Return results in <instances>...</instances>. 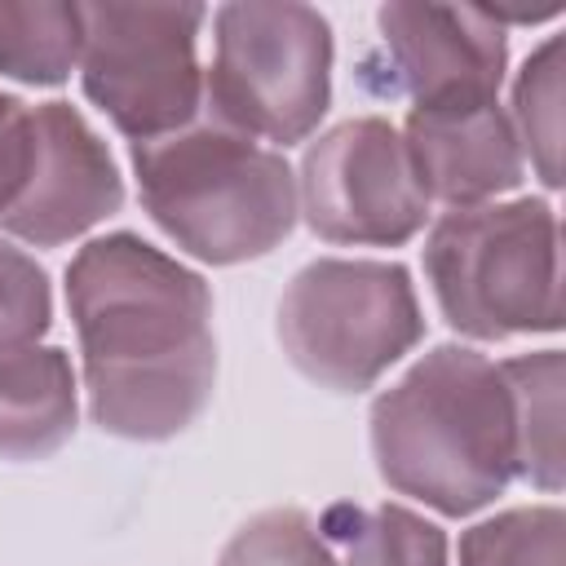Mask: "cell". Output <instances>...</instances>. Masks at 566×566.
Returning a JSON list of instances; mask_svg holds the SVG:
<instances>
[{"label": "cell", "instance_id": "cell-5", "mask_svg": "<svg viewBox=\"0 0 566 566\" xmlns=\"http://www.w3.org/2000/svg\"><path fill=\"white\" fill-rule=\"evenodd\" d=\"M332 97V27L292 0L217 9V57L203 111L243 137L301 142Z\"/></svg>", "mask_w": 566, "mask_h": 566}, {"label": "cell", "instance_id": "cell-7", "mask_svg": "<svg viewBox=\"0 0 566 566\" xmlns=\"http://www.w3.org/2000/svg\"><path fill=\"white\" fill-rule=\"evenodd\" d=\"M199 4H80L84 93L133 142L186 128L203 106Z\"/></svg>", "mask_w": 566, "mask_h": 566}, {"label": "cell", "instance_id": "cell-8", "mask_svg": "<svg viewBox=\"0 0 566 566\" xmlns=\"http://www.w3.org/2000/svg\"><path fill=\"white\" fill-rule=\"evenodd\" d=\"M296 203L327 243H402L429 217L402 133L389 119H345L310 142L296 177Z\"/></svg>", "mask_w": 566, "mask_h": 566}, {"label": "cell", "instance_id": "cell-20", "mask_svg": "<svg viewBox=\"0 0 566 566\" xmlns=\"http://www.w3.org/2000/svg\"><path fill=\"white\" fill-rule=\"evenodd\" d=\"M31 155V106L0 93V212L13 203Z\"/></svg>", "mask_w": 566, "mask_h": 566}, {"label": "cell", "instance_id": "cell-15", "mask_svg": "<svg viewBox=\"0 0 566 566\" xmlns=\"http://www.w3.org/2000/svg\"><path fill=\"white\" fill-rule=\"evenodd\" d=\"M80 62V4L0 0V75L62 84Z\"/></svg>", "mask_w": 566, "mask_h": 566}, {"label": "cell", "instance_id": "cell-9", "mask_svg": "<svg viewBox=\"0 0 566 566\" xmlns=\"http://www.w3.org/2000/svg\"><path fill=\"white\" fill-rule=\"evenodd\" d=\"M363 80L385 97H495L509 62L504 27L482 4H385Z\"/></svg>", "mask_w": 566, "mask_h": 566}, {"label": "cell", "instance_id": "cell-12", "mask_svg": "<svg viewBox=\"0 0 566 566\" xmlns=\"http://www.w3.org/2000/svg\"><path fill=\"white\" fill-rule=\"evenodd\" d=\"M75 433V371L53 345L0 354V455L40 460Z\"/></svg>", "mask_w": 566, "mask_h": 566}, {"label": "cell", "instance_id": "cell-10", "mask_svg": "<svg viewBox=\"0 0 566 566\" xmlns=\"http://www.w3.org/2000/svg\"><path fill=\"white\" fill-rule=\"evenodd\" d=\"M124 203L111 150L71 102L31 106V155L0 226L35 248L66 243Z\"/></svg>", "mask_w": 566, "mask_h": 566}, {"label": "cell", "instance_id": "cell-4", "mask_svg": "<svg viewBox=\"0 0 566 566\" xmlns=\"http://www.w3.org/2000/svg\"><path fill=\"white\" fill-rule=\"evenodd\" d=\"M424 274L447 323L469 336L562 327L557 217L539 199L451 208L429 230Z\"/></svg>", "mask_w": 566, "mask_h": 566}, {"label": "cell", "instance_id": "cell-3", "mask_svg": "<svg viewBox=\"0 0 566 566\" xmlns=\"http://www.w3.org/2000/svg\"><path fill=\"white\" fill-rule=\"evenodd\" d=\"M133 168L159 230L212 265L265 256L301 212L287 159L203 106L186 128L133 142Z\"/></svg>", "mask_w": 566, "mask_h": 566}, {"label": "cell", "instance_id": "cell-6", "mask_svg": "<svg viewBox=\"0 0 566 566\" xmlns=\"http://www.w3.org/2000/svg\"><path fill=\"white\" fill-rule=\"evenodd\" d=\"M424 332L411 279L394 261H310L279 301L287 358L327 389H367Z\"/></svg>", "mask_w": 566, "mask_h": 566}, {"label": "cell", "instance_id": "cell-19", "mask_svg": "<svg viewBox=\"0 0 566 566\" xmlns=\"http://www.w3.org/2000/svg\"><path fill=\"white\" fill-rule=\"evenodd\" d=\"M49 279L44 270L13 243L0 239V354L35 345L49 327Z\"/></svg>", "mask_w": 566, "mask_h": 566}, {"label": "cell", "instance_id": "cell-11", "mask_svg": "<svg viewBox=\"0 0 566 566\" xmlns=\"http://www.w3.org/2000/svg\"><path fill=\"white\" fill-rule=\"evenodd\" d=\"M402 142L424 195L451 208H478L522 181L517 133L486 93L416 102Z\"/></svg>", "mask_w": 566, "mask_h": 566}, {"label": "cell", "instance_id": "cell-13", "mask_svg": "<svg viewBox=\"0 0 566 566\" xmlns=\"http://www.w3.org/2000/svg\"><path fill=\"white\" fill-rule=\"evenodd\" d=\"M513 416V478L562 486V354L539 349L500 363Z\"/></svg>", "mask_w": 566, "mask_h": 566}, {"label": "cell", "instance_id": "cell-14", "mask_svg": "<svg viewBox=\"0 0 566 566\" xmlns=\"http://www.w3.org/2000/svg\"><path fill=\"white\" fill-rule=\"evenodd\" d=\"M318 535L332 566H447L442 531L398 504H332Z\"/></svg>", "mask_w": 566, "mask_h": 566}, {"label": "cell", "instance_id": "cell-2", "mask_svg": "<svg viewBox=\"0 0 566 566\" xmlns=\"http://www.w3.org/2000/svg\"><path fill=\"white\" fill-rule=\"evenodd\" d=\"M371 451L380 478L464 517L491 504L513 478L509 389L491 358L438 345L371 407Z\"/></svg>", "mask_w": 566, "mask_h": 566}, {"label": "cell", "instance_id": "cell-17", "mask_svg": "<svg viewBox=\"0 0 566 566\" xmlns=\"http://www.w3.org/2000/svg\"><path fill=\"white\" fill-rule=\"evenodd\" d=\"M460 566H566V517L553 504L509 509L460 539Z\"/></svg>", "mask_w": 566, "mask_h": 566}, {"label": "cell", "instance_id": "cell-1", "mask_svg": "<svg viewBox=\"0 0 566 566\" xmlns=\"http://www.w3.org/2000/svg\"><path fill=\"white\" fill-rule=\"evenodd\" d=\"M93 420L155 442L181 433L217 376L208 283L137 234H106L66 265Z\"/></svg>", "mask_w": 566, "mask_h": 566}, {"label": "cell", "instance_id": "cell-18", "mask_svg": "<svg viewBox=\"0 0 566 566\" xmlns=\"http://www.w3.org/2000/svg\"><path fill=\"white\" fill-rule=\"evenodd\" d=\"M217 566H332V553L310 513L265 509L230 535Z\"/></svg>", "mask_w": 566, "mask_h": 566}, {"label": "cell", "instance_id": "cell-16", "mask_svg": "<svg viewBox=\"0 0 566 566\" xmlns=\"http://www.w3.org/2000/svg\"><path fill=\"white\" fill-rule=\"evenodd\" d=\"M562 35H548L522 66L513 88V133L544 186H562Z\"/></svg>", "mask_w": 566, "mask_h": 566}]
</instances>
